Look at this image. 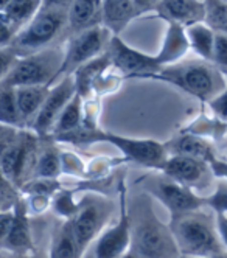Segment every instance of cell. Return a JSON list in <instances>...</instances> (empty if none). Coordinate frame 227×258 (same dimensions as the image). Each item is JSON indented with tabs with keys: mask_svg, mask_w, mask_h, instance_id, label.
Here are the masks:
<instances>
[{
	"mask_svg": "<svg viewBox=\"0 0 227 258\" xmlns=\"http://www.w3.org/2000/svg\"><path fill=\"white\" fill-rule=\"evenodd\" d=\"M131 212L132 244L131 252L137 258H181V250L169 224H163L148 201V193L139 201V209Z\"/></svg>",
	"mask_w": 227,
	"mask_h": 258,
	"instance_id": "1",
	"label": "cell"
},
{
	"mask_svg": "<svg viewBox=\"0 0 227 258\" xmlns=\"http://www.w3.org/2000/svg\"><path fill=\"white\" fill-rule=\"evenodd\" d=\"M140 80L168 83L201 100L202 103H209L227 87L222 72L215 64L207 61H188L166 66L157 73L145 75Z\"/></svg>",
	"mask_w": 227,
	"mask_h": 258,
	"instance_id": "2",
	"label": "cell"
},
{
	"mask_svg": "<svg viewBox=\"0 0 227 258\" xmlns=\"http://www.w3.org/2000/svg\"><path fill=\"white\" fill-rule=\"evenodd\" d=\"M58 142H67L72 145H92L98 142H106L116 146L117 150L122 151V154L134 163H139L142 167L160 170L165 160L168 159L166 146L156 142V140H146V139H131L112 133L97 131L93 127L87 129H77V131L56 136L53 137Z\"/></svg>",
	"mask_w": 227,
	"mask_h": 258,
	"instance_id": "3",
	"label": "cell"
},
{
	"mask_svg": "<svg viewBox=\"0 0 227 258\" xmlns=\"http://www.w3.org/2000/svg\"><path fill=\"white\" fill-rule=\"evenodd\" d=\"M169 227L181 255L188 256H221V246L216 221L202 209L169 219Z\"/></svg>",
	"mask_w": 227,
	"mask_h": 258,
	"instance_id": "4",
	"label": "cell"
},
{
	"mask_svg": "<svg viewBox=\"0 0 227 258\" xmlns=\"http://www.w3.org/2000/svg\"><path fill=\"white\" fill-rule=\"evenodd\" d=\"M66 50L50 47L39 53L28 54L17 61L14 69L0 80L2 87H27V86H53L56 75L64 62Z\"/></svg>",
	"mask_w": 227,
	"mask_h": 258,
	"instance_id": "5",
	"label": "cell"
},
{
	"mask_svg": "<svg viewBox=\"0 0 227 258\" xmlns=\"http://www.w3.org/2000/svg\"><path fill=\"white\" fill-rule=\"evenodd\" d=\"M67 11L61 8H42L34 19L16 36L11 48L21 58L50 48L66 25H69Z\"/></svg>",
	"mask_w": 227,
	"mask_h": 258,
	"instance_id": "6",
	"label": "cell"
},
{
	"mask_svg": "<svg viewBox=\"0 0 227 258\" xmlns=\"http://www.w3.org/2000/svg\"><path fill=\"white\" fill-rule=\"evenodd\" d=\"M112 36L114 34L104 25H98L86 31L72 34V38L69 39V44L66 47L64 62L53 84H56L66 77L73 75L81 66L106 53Z\"/></svg>",
	"mask_w": 227,
	"mask_h": 258,
	"instance_id": "7",
	"label": "cell"
},
{
	"mask_svg": "<svg viewBox=\"0 0 227 258\" xmlns=\"http://www.w3.org/2000/svg\"><path fill=\"white\" fill-rule=\"evenodd\" d=\"M145 190L168 210L169 219L205 207V198L199 196L196 191L182 183L169 179L163 173L148 176L145 180Z\"/></svg>",
	"mask_w": 227,
	"mask_h": 258,
	"instance_id": "8",
	"label": "cell"
},
{
	"mask_svg": "<svg viewBox=\"0 0 227 258\" xmlns=\"http://www.w3.org/2000/svg\"><path fill=\"white\" fill-rule=\"evenodd\" d=\"M110 216V204L100 196H87L80 202V209L75 218L70 219V226L75 238L84 250L92 247L98 236L106 230Z\"/></svg>",
	"mask_w": 227,
	"mask_h": 258,
	"instance_id": "9",
	"label": "cell"
},
{
	"mask_svg": "<svg viewBox=\"0 0 227 258\" xmlns=\"http://www.w3.org/2000/svg\"><path fill=\"white\" fill-rule=\"evenodd\" d=\"M132 244V227L131 213L126 198V188L120 185V206L117 223L106 227V230L93 243L92 249L97 258H122L131 250Z\"/></svg>",
	"mask_w": 227,
	"mask_h": 258,
	"instance_id": "10",
	"label": "cell"
},
{
	"mask_svg": "<svg viewBox=\"0 0 227 258\" xmlns=\"http://www.w3.org/2000/svg\"><path fill=\"white\" fill-rule=\"evenodd\" d=\"M159 171L193 191L207 188L213 177L209 162L190 156H168Z\"/></svg>",
	"mask_w": 227,
	"mask_h": 258,
	"instance_id": "11",
	"label": "cell"
},
{
	"mask_svg": "<svg viewBox=\"0 0 227 258\" xmlns=\"http://www.w3.org/2000/svg\"><path fill=\"white\" fill-rule=\"evenodd\" d=\"M77 95V86H75L73 75L63 78L56 84L50 87V94L37 114L36 120L31 124L33 133H36L39 137H47L53 133V127L64 112L67 104L72 101V98Z\"/></svg>",
	"mask_w": 227,
	"mask_h": 258,
	"instance_id": "12",
	"label": "cell"
},
{
	"mask_svg": "<svg viewBox=\"0 0 227 258\" xmlns=\"http://www.w3.org/2000/svg\"><path fill=\"white\" fill-rule=\"evenodd\" d=\"M112 66L125 73V78L140 80L145 75L157 73L162 70L156 56H149L136 48L129 47L120 39V36H112L110 44L107 47Z\"/></svg>",
	"mask_w": 227,
	"mask_h": 258,
	"instance_id": "13",
	"label": "cell"
},
{
	"mask_svg": "<svg viewBox=\"0 0 227 258\" xmlns=\"http://www.w3.org/2000/svg\"><path fill=\"white\" fill-rule=\"evenodd\" d=\"M28 204L22 199L14 207V224L10 233L0 239V246L5 252H10L16 256H34L36 247L31 235V227L28 221Z\"/></svg>",
	"mask_w": 227,
	"mask_h": 258,
	"instance_id": "14",
	"label": "cell"
},
{
	"mask_svg": "<svg viewBox=\"0 0 227 258\" xmlns=\"http://www.w3.org/2000/svg\"><path fill=\"white\" fill-rule=\"evenodd\" d=\"M159 17L182 27H192L205 21L204 0H160L156 8Z\"/></svg>",
	"mask_w": 227,
	"mask_h": 258,
	"instance_id": "15",
	"label": "cell"
},
{
	"mask_svg": "<svg viewBox=\"0 0 227 258\" xmlns=\"http://www.w3.org/2000/svg\"><path fill=\"white\" fill-rule=\"evenodd\" d=\"M103 2L104 0H73L67 11V27L72 34L101 25Z\"/></svg>",
	"mask_w": 227,
	"mask_h": 258,
	"instance_id": "16",
	"label": "cell"
},
{
	"mask_svg": "<svg viewBox=\"0 0 227 258\" xmlns=\"http://www.w3.org/2000/svg\"><path fill=\"white\" fill-rule=\"evenodd\" d=\"M188 48H192V47L187 36V28L176 22H168L162 48L154 56L157 62L160 64V67L163 69L166 66L178 64L185 56Z\"/></svg>",
	"mask_w": 227,
	"mask_h": 258,
	"instance_id": "17",
	"label": "cell"
},
{
	"mask_svg": "<svg viewBox=\"0 0 227 258\" xmlns=\"http://www.w3.org/2000/svg\"><path fill=\"white\" fill-rule=\"evenodd\" d=\"M42 10V0H11L0 11V24H8L17 34Z\"/></svg>",
	"mask_w": 227,
	"mask_h": 258,
	"instance_id": "18",
	"label": "cell"
},
{
	"mask_svg": "<svg viewBox=\"0 0 227 258\" xmlns=\"http://www.w3.org/2000/svg\"><path fill=\"white\" fill-rule=\"evenodd\" d=\"M48 94H50V86H27V87L16 89L17 106L24 126L33 124L37 114L41 112Z\"/></svg>",
	"mask_w": 227,
	"mask_h": 258,
	"instance_id": "19",
	"label": "cell"
},
{
	"mask_svg": "<svg viewBox=\"0 0 227 258\" xmlns=\"http://www.w3.org/2000/svg\"><path fill=\"white\" fill-rule=\"evenodd\" d=\"M137 11L132 5V0H104L103 2V25L114 34L120 33L128 27V24L136 19Z\"/></svg>",
	"mask_w": 227,
	"mask_h": 258,
	"instance_id": "20",
	"label": "cell"
},
{
	"mask_svg": "<svg viewBox=\"0 0 227 258\" xmlns=\"http://www.w3.org/2000/svg\"><path fill=\"white\" fill-rule=\"evenodd\" d=\"M110 66H112V61H110V56L107 51L103 53L101 56L81 66L73 73L75 86H77V94L83 98L89 97L93 87L97 86V81L101 78V75Z\"/></svg>",
	"mask_w": 227,
	"mask_h": 258,
	"instance_id": "21",
	"label": "cell"
},
{
	"mask_svg": "<svg viewBox=\"0 0 227 258\" xmlns=\"http://www.w3.org/2000/svg\"><path fill=\"white\" fill-rule=\"evenodd\" d=\"M84 252L73 235L70 221H64L53 233L48 258H83Z\"/></svg>",
	"mask_w": 227,
	"mask_h": 258,
	"instance_id": "22",
	"label": "cell"
},
{
	"mask_svg": "<svg viewBox=\"0 0 227 258\" xmlns=\"http://www.w3.org/2000/svg\"><path fill=\"white\" fill-rule=\"evenodd\" d=\"M187 36L188 41H190V47L195 50L198 56H201L202 61L212 62L216 33L205 22H201L192 27H187Z\"/></svg>",
	"mask_w": 227,
	"mask_h": 258,
	"instance_id": "23",
	"label": "cell"
},
{
	"mask_svg": "<svg viewBox=\"0 0 227 258\" xmlns=\"http://www.w3.org/2000/svg\"><path fill=\"white\" fill-rule=\"evenodd\" d=\"M166 146V151L172 153V156H190L196 159H202L210 162L215 156L210 150V146L204 140L195 137V136H181L175 140H172Z\"/></svg>",
	"mask_w": 227,
	"mask_h": 258,
	"instance_id": "24",
	"label": "cell"
},
{
	"mask_svg": "<svg viewBox=\"0 0 227 258\" xmlns=\"http://www.w3.org/2000/svg\"><path fill=\"white\" fill-rule=\"evenodd\" d=\"M83 100L84 98L80 97L78 94L72 98V101L67 104L64 112L61 114L58 121H56L51 137L64 136V134L73 133L81 127V124H83Z\"/></svg>",
	"mask_w": 227,
	"mask_h": 258,
	"instance_id": "25",
	"label": "cell"
},
{
	"mask_svg": "<svg viewBox=\"0 0 227 258\" xmlns=\"http://www.w3.org/2000/svg\"><path fill=\"white\" fill-rule=\"evenodd\" d=\"M63 171V154L54 148L53 145H45L41 148L39 157H37L34 177L41 179H56Z\"/></svg>",
	"mask_w": 227,
	"mask_h": 258,
	"instance_id": "26",
	"label": "cell"
},
{
	"mask_svg": "<svg viewBox=\"0 0 227 258\" xmlns=\"http://www.w3.org/2000/svg\"><path fill=\"white\" fill-rule=\"evenodd\" d=\"M0 121L2 124L14 126L19 129L24 127V121L17 106L16 89L13 87H2L0 90Z\"/></svg>",
	"mask_w": 227,
	"mask_h": 258,
	"instance_id": "27",
	"label": "cell"
},
{
	"mask_svg": "<svg viewBox=\"0 0 227 258\" xmlns=\"http://www.w3.org/2000/svg\"><path fill=\"white\" fill-rule=\"evenodd\" d=\"M205 24L215 33L227 36V0H204Z\"/></svg>",
	"mask_w": 227,
	"mask_h": 258,
	"instance_id": "28",
	"label": "cell"
},
{
	"mask_svg": "<svg viewBox=\"0 0 227 258\" xmlns=\"http://www.w3.org/2000/svg\"><path fill=\"white\" fill-rule=\"evenodd\" d=\"M51 207H53L56 215H60L61 218H64V221H70V219L75 218V215H77V212L80 209V202L73 201V193L72 191L61 190V191H58L53 196Z\"/></svg>",
	"mask_w": 227,
	"mask_h": 258,
	"instance_id": "29",
	"label": "cell"
},
{
	"mask_svg": "<svg viewBox=\"0 0 227 258\" xmlns=\"http://www.w3.org/2000/svg\"><path fill=\"white\" fill-rule=\"evenodd\" d=\"M205 207L213 215H227V180H219L212 195L205 196Z\"/></svg>",
	"mask_w": 227,
	"mask_h": 258,
	"instance_id": "30",
	"label": "cell"
},
{
	"mask_svg": "<svg viewBox=\"0 0 227 258\" xmlns=\"http://www.w3.org/2000/svg\"><path fill=\"white\" fill-rule=\"evenodd\" d=\"M21 187H17L10 179L2 177V190H0V212L13 210L22 201Z\"/></svg>",
	"mask_w": 227,
	"mask_h": 258,
	"instance_id": "31",
	"label": "cell"
},
{
	"mask_svg": "<svg viewBox=\"0 0 227 258\" xmlns=\"http://www.w3.org/2000/svg\"><path fill=\"white\" fill-rule=\"evenodd\" d=\"M212 62L219 69L227 72V36L216 33L215 48H213V59Z\"/></svg>",
	"mask_w": 227,
	"mask_h": 258,
	"instance_id": "32",
	"label": "cell"
},
{
	"mask_svg": "<svg viewBox=\"0 0 227 258\" xmlns=\"http://www.w3.org/2000/svg\"><path fill=\"white\" fill-rule=\"evenodd\" d=\"M21 56L11 48V47H2L0 51V62H2V78H5L8 73L14 69Z\"/></svg>",
	"mask_w": 227,
	"mask_h": 258,
	"instance_id": "33",
	"label": "cell"
},
{
	"mask_svg": "<svg viewBox=\"0 0 227 258\" xmlns=\"http://www.w3.org/2000/svg\"><path fill=\"white\" fill-rule=\"evenodd\" d=\"M209 106L219 120L227 121V87L221 92L219 95H216L213 100L209 101Z\"/></svg>",
	"mask_w": 227,
	"mask_h": 258,
	"instance_id": "34",
	"label": "cell"
},
{
	"mask_svg": "<svg viewBox=\"0 0 227 258\" xmlns=\"http://www.w3.org/2000/svg\"><path fill=\"white\" fill-rule=\"evenodd\" d=\"M14 224V209L0 213V239H4Z\"/></svg>",
	"mask_w": 227,
	"mask_h": 258,
	"instance_id": "35",
	"label": "cell"
},
{
	"mask_svg": "<svg viewBox=\"0 0 227 258\" xmlns=\"http://www.w3.org/2000/svg\"><path fill=\"white\" fill-rule=\"evenodd\" d=\"M215 221L221 246L224 252H227V215H215Z\"/></svg>",
	"mask_w": 227,
	"mask_h": 258,
	"instance_id": "36",
	"label": "cell"
},
{
	"mask_svg": "<svg viewBox=\"0 0 227 258\" xmlns=\"http://www.w3.org/2000/svg\"><path fill=\"white\" fill-rule=\"evenodd\" d=\"M159 4H160V0H132V5H134V8L137 11V16H142L151 10L156 11Z\"/></svg>",
	"mask_w": 227,
	"mask_h": 258,
	"instance_id": "37",
	"label": "cell"
},
{
	"mask_svg": "<svg viewBox=\"0 0 227 258\" xmlns=\"http://www.w3.org/2000/svg\"><path fill=\"white\" fill-rule=\"evenodd\" d=\"M209 163H210V168L215 177H218L219 180H227V162H222L213 157Z\"/></svg>",
	"mask_w": 227,
	"mask_h": 258,
	"instance_id": "38",
	"label": "cell"
},
{
	"mask_svg": "<svg viewBox=\"0 0 227 258\" xmlns=\"http://www.w3.org/2000/svg\"><path fill=\"white\" fill-rule=\"evenodd\" d=\"M73 0H42V8H61L69 10Z\"/></svg>",
	"mask_w": 227,
	"mask_h": 258,
	"instance_id": "39",
	"label": "cell"
},
{
	"mask_svg": "<svg viewBox=\"0 0 227 258\" xmlns=\"http://www.w3.org/2000/svg\"><path fill=\"white\" fill-rule=\"evenodd\" d=\"M83 258H97V256H95V253H93V249H92V247H89V249L84 252Z\"/></svg>",
	"mask_w": 227,
	"mask_h": 258,
	"instance_id": "40",
	"label": "cell"
},
{
	"mask_svg": "<svg viewBox=\"0 0 227 258\" xmlns=\"http://www.w3.org/2000/svg\"><path fill=\"white\" fill-rule=\"evenodd\" d=\"M181 258H221V256H188V255H182Z\"/></svg>",
	"mask_w": 227,
	"mask_h": 258,
	"instance_id": "41",
	"label": "cell"
},
{
	"mask_svg": "<svg viewBox=\"0 0 227 258\" xmlns=\"http://www.w3.org/2000/svg\"><path fill=\"white\" fill-rule=\"evenodd\" d=\"M122 258H137V256H136L134 253H132V252L129 250V252H128V253H125V255H123Z\"/></svg>",
	"mask_w": 227,
	"mask_h": 258,
	"instance_id": "42",
	"label": "cell"
},
{
	"mask_svg": "<svg viewBox=\"0 0 227 258\" xmlns=\"http://www.w3.org/2000/svg\"><path fill=\"white\" fill-rule=\"evenodd\" d=\"M10 2H11V0H0V7L4 8V7H7V5H8Z\"/></svg>",
	"mask_w": 227,
	"mask_h": 258,
	"instance_id": "43",
	"label": "cell"
},
{
	"mask_svg": "<svg viewBox=\"0 0 227 258\" xmlns=\"http://www.w3.org/2000/svg\"><path fill=\"white\" fill-rule=\"evenodd\" d=\"M221 258H227V252H224V253L221 255Z\"/></svg>",
	"mask_w": 227,
	"mask_h": 258,
	"instance_id": "44",
	"label": "cell"
},
{
	"mask_svg": "<svg viewBox=\"0 0 227 258\" xmlns=\"http://www.w3.org/2000/svg\"><path fill=\"white\" fill-rule=\"evenodd\" d=\"M19 258H36V255L34 256H19Z\"/></svg>",
	"mask_w": 227,
	"mask_h": 258,
	"instance_id": "45",
	"label": "cell"
}]
</instances>
